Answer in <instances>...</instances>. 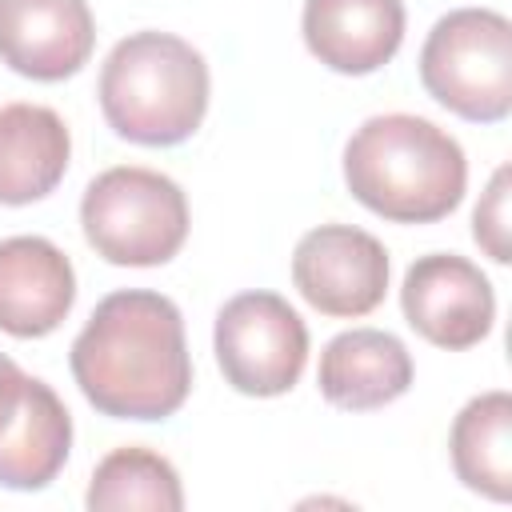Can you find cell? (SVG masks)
I'll return each instance as SVG.
<instances>
[{
    "label": "cell",
    "mask_w": 512,
    "mask_h": 512,
    "mask_svg": "<svg viewBox=\"0 0 512 512\" xmlns=\"http://www.w3.org/2000/svg\"><path fill=\"white\" fill-rule=\"evenodd\" d=\"M320 392L332 408L372 412L400 400L412 384L408 348L380 328H352L324 344L320 352Z\"/></svg>",
    "instance_id": "13"
},
{
    "label": "cell",
    "mask_w": 512,
    "mask_h": 512,
    "mask_svg": "<svg viewBox=\"0 0 512 512\" xmlns=\"http://www.w3.org/2000/svg\"><path fill=\"white\" fill-rule=\"evenodd\" d=\"M72 136L64 120L44 104H4L0 108V204L44 200L68 172Z\"/></svg>",
    "instance_id": "14"
},
{
    "label": "cell",
    "mask_w": 512,
    "mask_h": 512,
    "mask_svg": "<svg viewBox=\"0 0 512 512\" xmlns=\"http://www.w3.org/2000/svg\"><path fill=\"white\" fill-rule=\"evenodd\" d=\"M308 52L344 76L384 68L404 40V0H304Z\"/></svg>",
    "instance_id": "11"
},
{
    "label": "cell",
    "mask_w": 512,
    "mask_h": 512,
    "mask_svg": "<svg viewBox=\"0 0 512 512\" xmlns=\"http://www.w3.org/2000/svg\"><path fill=\"white\" fill-rule=\"evenodd\" d=\"M400 308H404V320L428 344L460 352L480 344L492 332L496 292L472 260L456 252H432L404 272Z\"/></svg>",
    "instance_id": "8"
},
{
    "label": "cell",
    "mask_w": 512,
    "mask_h": 512,
    "mask_svg": "<svg viewBox=\"0 0 512 512\" xmlns=\"http://www.w3.org/2000/svg\"><path fill=\"white\" fill-rule=\"evenodd\" d=\"M348 192L392 224L444 220L468 184V160L456 136L412 112L364 120L344 148Z\"/></svg>",
    "instance_id": "2"
},
{
    "label": "cell",
    "mask_w": 512,
    "mask_h": 512,
    "mask_svg": "<svg viewBox=\"0 0 512 512\" xmlns=\"http://www.w3.org/2000/svg\"><path fill=\"white\" fill-rule=\"evenodd\" d=\"M88 508L92 512H116V508H152V512H180L184 488L176 468L152 452V448H116L108 452L92 480H88Z\"/></svg>",
    "instance_id": "16"
},
{
    "label": "cell",
    "mask_w": 512,
    "mask_h": 512,
    "mask_svg": "<svg viewBox=\"0 0 512 512\" xmlns=\"http://www.w3.org/2000/svg\"><path fill=\"white\" fill-rule=\"evenodd\" d=\"M216 364L244 396H284L308 364V328L276 292H240L216 316Z\"/></svg>",
    "instance_id": "6"
},
{
    "label": "cell",
    "mask_w": 512,
    "mask_h": 512,
    "mask_svg": "<svg viewBox=\"0 0 512 512\" xmlns=\"http://www.w3.org/2000/svg\"><path fill=\"white\" fill-rule=\"evenodd\" d=\"M292 284L324 316H368L388 292V252L356 224H320L292 252Z\"/></svg>",
    "instance_id": "7"
},
{
    "label": "cell",
    "mask_w": 512,
    "mask_h": 512,
    "mask_svg": "<svg viewBox=\"0 0 512 512\" xmlns=\"http://www.w3.org/2000/svg\"><path fill=\"white\" fill-rule=\"evenodd\" d=\"M84 240L120 268L168 264L188 236V200L180 184L152 168H108L80 200Z\"/></svg>",
    "instance_id": "4"
},
{
    "label": "cell",
    "mask_w": 512,
    "mask_h": 512,
    "mask_svg": "<svg viewBox=\"0 0 512 512\" xmlns=\"http://www.w3.org/2000/svg\"><path fill=\"white\" fill-rule=\"evenodd\" d=\"M76 300L72 260L44 236L0 240V332L36 340L64 324Z\"/></svg>",
    "instance_id": "10"
},
{
    "label": "cell",
    "mask_w": 512,
    "mask_h": 512,
    "mask_svg": "<svg viewBox=\"0 0 512 512\" xmlns=\"http://www.w3.org/2000/svg\"><path fill=\"white\" fill-rule=\"evenodd\" d=\"M448 452L464 488L488 500H508L512 496V396L496 388L468 400L452 420Z\"/></svg>",
    "instance_id": "15"
},
{
    "label": "cell",
    "mask_w": 512,
    "mask_h": 512,
    "mask_svg": "<svg viewBox=\"0 0 512 512\" xmlns=\"http://www.w3.org/2000/svg\"><path fill=\"white\" fill-rule=\"evenodd\" d=\"M68 364L84 400L112 420H164L192 392L180 308L148 288L104 296L72 340Z\"/></svg>",
    "instance_id": "1"
},
{
    "label": "cell",
    "mask_w": 512,
    "mask_h": 512,
    "mask_svg": "<svg viewBox=\"0 0 512 512\" xmlns=\"http://www.w3.org/2000/svg\"><path fill=\"white\" fill-rule=\"evenodd\" d=\"M100 108L108 128L132 144H180L208 112V64L172 32H132L100 68Z\"/></svg>",
    "instance_id": "3"
},
{
    "label": "cell",
    "mask_w": 512,
    "mask_h": 512,
    "mask_svg": "<svg viewBox=\"0 0 512 512\" xmlns=\"http://www.w3.org/2000/svg\"><path fill=\"white\" fill-rule=\"evenodd\" d=\"M96 44L88 0H0V60L28 80L76 76Z\"/></svg>",
    "instance_id": "9"
},
{
    "label": "cell",
    "mask_w": 512,
    "mask_h": 512,
    "mask_svg": "<svg viewBox=\"0 0 512 512\" xmlns=\"http://www.w3.org/2000/svg\"><path fill=\"white\" fill-rule=\"evenodd\" d=\"M20 380H24V372H20V364L16 360H8L4 352H0V412L8 408V400L16 396V388H20Z\"/></svg>",
    "instance_id": "18"
},
{
    "label": "cell",
    "mask_w": 512,
    "mask_h": 512,
    "mask_svg": "<svg viewBox=\"0 0 512 512\" xmlns=\"http://www.w3.org/2000/svg\"><path fill=\"white\" fill-rule=\"evenodd\" d=\"M72 448V416L64 400L36 376H24L0 412V484L36 492L56 480Z\"/></svg>",
    "instance_id": "12"
},
{
    "label": "cell",
    "mask_w": 512,
    "mask_h": 512,
    "mask_svg": "<svg viewBox=\"0 0 512 512\" xmlns=\"http://www.w3.org/2000/svg\"><path fill=\"white\" fill-rule=\"evenodd\" d=\"M420 80L436 104L496 124L512 112V24L492 8H456L440 16L420 48Z\"/></svg>",
    "instance_id": "5"
},
{
    "label": "cell",
    "mask_w": 512,
    "mask_h": 512,
    "mask_svg": "<svg viewBox=\"0 0 512 512\" xmlns=\"http://www.w3.org/2000/svg\"><path fill=\"white\" fill-rule=\"evenodd\" d=\"M508 184H512V172L504 164V168H496L488 192L480 196V204L472 212V236H476V244L496 264H508L512 260V252H508Z\"/></svg>",
    "instance_id": "17"
}]
</instances>
